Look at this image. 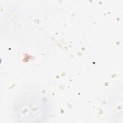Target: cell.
<instances>
[{
    "label": "cell",
    "instance_id": "6da1fadb",
    "mask_svg": "<svg viewBox=\"0 0 123 123\" xmlns=\"http://www.w3.org/2000/svg\"><path fill=\"white\" fill-rule=\"evenodd\" d=\"M39 98L33 103H21L15 111V116L19 122L38 123L44 122L47 119L46 109L43 107L42 99Z\"/></svg>",
    "mask_w": 123,
    "mask_h": 123
}]
</instances>
